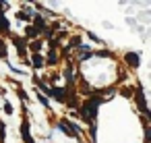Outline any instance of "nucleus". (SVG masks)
<instances>
[{
  "label": "nucleus",
  "mask_w": 151,
  "mask_h": 143,
  "mask_svg": "<svg viewBox=\"0 0 151 143\" xmlns=\"http://www.w3.org/2000/svg\"><path fill=\"white\" fill-rule=\"evenodd\" d=\"M101 102H104V100H101L99 95H89V100L79 108V110H81L79 114H81V118H83L87 124H93V122H95V118H97V108H99Z\"/></svg>",
  "instance_id": "1"
},
{
  "label": "nucleus",
  "mask_w": 151,
  "mask_h": 143,
  "mask_svg": "<svg viewBox=\"0 0 151 143\" xmlns=\"http://www.w3.org/2000/svg\"><path fill=\"white\" fill-rule=\"evenodd\" d=\"M58 129H60L66 137H75V139H79L81 133H83L81 126H77L75 122H68V120H60V122H58Z\"/></svg>",
  "instance_id": "2"
},
{
  "label": "nucleus",
  "mask_w": 151,
  "mask_h": 143,
  "mask_svg": "<svg viewBox=\"0 0 151 143\" xmlns=\"http://www.w3.org/2000/svg\"><path fill=\"white\" fill-rule=\"evenodd\" d=\"M77 77H81V75H79V73H75V64H73V62H68V64H66V69H64L66 87H75V83H77Z\"/></svg>",
  "instance_id": "3"
},
{
  "label": "nucleus",
  "mask_w": 151,
  "mask_h": 143,
  "mask_svg": "<svg viewBox=\"0 0 151 143\" xmlns=\"http://www.w3.org/2000/svg\"><path fill=\"white\" fill-rule=\"evenodd\" d=\"M134 98H137V106H139L141 114H143L145 118H149V110H147V104H145V93H143V87H141V85L137 87V93H134Z\"/></svg>",
  "instance_id": "4"
},
{
  "label": "nucleus",
  "mask_w": 151,
  "mask_h": 143,
  "mask_svg": "<svg viewBox=\"0 0 151 143\" xmlns=\"http://www.w3.org/2000/svg\"><path fill=\"white\" fill-rule=\"evenodd\" d=\"M124 62H126V66H130V69H139V64H141L139 52H128V54H124Z\"/></svg>",
  "instance_id": "5"
},
{
  "label": "nucleus",
  "mask_w": 151,
  "mask_h": 143,
  "mask_svg": "<svg viewBox=\"0 0 151 143\" xmlns=\"http://www.w3.org/2000/svg\"><path fill=\"white\" fill-rule=\"evenodd\" d=\"M13 44L19 52V56H25L27 54V40L25 38H19V35H13Z\"/></svg>",
  "instance_id": "6"
},
{
  "label": "nucleus",
  "mask_w": 151,
  "mask_h": 143,
  "mask_svg": "<svg viewBox=\"0 0 151 143\" xmlns=\"http://www.w3.org/2000/svg\"><path fill=\"white\" fill-rule=\"evenodd\" d=\"M50 98H54L56 102H64V100H66V87H56V85H52V87H50Z\"/></svg>",
  "instance_id": "7"
},
{
  "label": "nucleus",
  "mask_w": 151,
  "mask_h": 143,
  "mask_svg": "<svg viewBox=\"0 0 151 143\" xmlns=\"http://www.w3.org/2000/svg\"><path fill=\"white\" fill-rule=\"evenodd\" d=\"M21 135H23V141H25V143H35V141L31 139V133H29V120H27V118H23V122H21Z\"/></svg>",
  "instance_id": "8"
},
{
  "label": "nucleus",
  "mask_w": 151,
  "mask_h": 143,
  "mask_svg": "<svg viewBox=\"0 0 151 143\" xmlns=\"http://www.w3.org/2000/svg\"><path fill=\"white\" fill-rule=\"evenodd\" d=\"M58 62H60V54H58V50H50L48 56L44 58V64H50V66H52V64H58Z\"/></svg>",
  "instance_id": "9"
},
{
  "label": "nucleus",
  "mask_w": 151,
  "mask_h": 143,
  "mask_svg": "<svg viewBox=\"0 0 151 143\" xmlns=\"http://www.w3.org/2000/svg\"><path fill=\"white\" fill-rule=\"evenodd\" d=\"M33 85L42 89V95H48V98H50V85H48L46 81H42L40 77H33Z\"/></svg>",
  "instance_id": "10"
},
{
  "label": "nucleus",
  "mask_w": 151,
  "mask_h": 143,
  "mask_svg": "<svg viewBox=\"0 0 151 143\" xmlns=\"http://www.w3.org/2000/svg\"><path fill=\"white\" fill-rule=\"evenodd\" d=\"M25 40H31V42H33V40H40V31H37L33 25H29V27L25 29Z\"/></svg>",
  "instance_id": "11"
},
{
  "label": "nucleus",
  "mask_w": 151,
  "mask_h": 143,
  "mask_svg": "<svg viewBox=\"0 0 151 143\" xmlns=\"http://www.w3.org/2000/svg\"><path fill=\"white\" fill-rule=\"evenodd\" d=\"M0 31L2 33H11V23L4 15H0Z\"/></svg>",
  "instance_id": "12"
},
{
  "label": "nucleus",
  "mask_w": 151,
  "mask_h": 143,
  "mask_svg": "<svg viewBox=\"0 0 151 143\" xmlns=\"http://www.w3.org/2000/svg\"><path fill=\"white\" fill-rule=\"evenodd\" d=\"M31 64H33V69H42L44 66V56L42 54H33L31 56Z\"/></svg>",
  "instance_id": "13"
},
{
  "label": "nucleus",
  "mask_w": 151,
  "mask_h": 143,
  "mask_svg": "<svg viewBox=\"0 0 151 143\" xmlns=\"http://www.w3.org/2000/svg\"><path fill=\"white\" fill-rule=\"evenodd\" d=\"M42 44H44L42 40H33V42H31V44H27V46L31 48V52H33V54H40V50H42Z\"/></svg>",
  "instance_id": "14"
},
{
  "label": "nucleus",
  "mask_w": 151,
  "mask_h": 143,
  "mask_svg": "<svg viewBox=\"0 0 151 143\" xmlns=\"http://www.w3.org/2000/svg\"><path fill=\"white\" fill-rule=\"evenodd\" d=\"M0 58H2V60H6V58H9V52H6V42H4L2 38H0Z\"/></svg>",
  "instance_id": "15"
},
{
  "label": "nucleus",
  "mask_w": 151,
  "mask_h": 143,
  "mask_svg": "<svg viewBox=\"0 0 151 143\" xmlns=\"http://www.w3.org/2000/svg\"><path fill=\"white\" fill-rule=\"evenodd\" d=\"M4 137H6V122L0 120V143H4Z\"/></svg>",
  "instance_id": "16"
},
{
  "label": "nucleus",
  "mask_w": 151,
  "mask_h": 143,
  "mask_svg": "<svg viewBox=\"0 0 151 143\" xmlns=\"http://www.w3.org/2000/svg\"><path fill=\"white\" fill-rule=\"evenodd\" d=\"M31 17H33L31 13H17V19L19 21H31Z\"/></svg>",
  "instance_id": "17"
},
{
  "label": "nucleus",
  "mask_w": 151,
  "mask_h": 143,
  "mask_svg": "<svg viewBox=\"0 0 151 143\" xmlns=\"http://www.w3.org/2000/svg\"><path fill=\"white\" fill-rule=\"evenodd\" d=\"M95 56H101V58H112L114 54H112V52H108V50H99V52H95Z\"/></svg>",
  "instance_id": "18"
},
{
  "label": "nucleus",
  "mask_w": 151,
  "mask_h": 143,
  "mask_svg": "<svg viewBox=\"0 0 151 143\" xmlns=\"http://www.w3.org/2000/svg\"><path fill=\"white\" fill-rule=\"evenodd\" d=\"M89 135H91V139L95 141V135H97V126H95V122H93V124H89Z\"/></svg>",
  "instance_id": "19"
},
{
  "label": "nucleus",
  "mask_w": 151,
  "mask_h": 143,
  "mask_svg": "<svg viewBox=\"0 0 151 143\" xmlns=\"http://www.w3.org/2000/svg\"><path fill=\"white\" fill-rule=\"evenodd\" d=\"M37 100H40V102H42V104H44L46 108H50V102H48V98H46V95H42V93H37Z\"/></svg>",
  "instance_id": "20"
},
{
  "label": "nucleus",
  "mask_w": 151,
  "mask_h": 143,
  "mask_svg": "<svg viewBox=\"0 0 151 143\" xmlns=\"http://www.w3.org/2000/svg\"><path fill=\"white\" fill-rule=\"evenodd\" d=\"M151 141V129H149V124H145V143H149Z\"/></svg>",
  "instance_id": "21"
},
{
  "label": "nucleus",
  "mask_w": 151,
  "mask_h": 143,
  "mask_svg": "<svg viewBox=\"0 0 151 143\" xmlns=\"http://www.w3.org/2000/svg\"><path fill=\"white\" fill-rule=\"evenodd\" d=\"M87 38H89V40H93V42H97V44H104V42H101V40H99V38H97L95 33H91V31L87 33Z\"/></svg>",
  "instance_id": "22"
},
{
  "label": "nucleus",
  "mask_w": 151,
  "mask_h": 143,
  "mask_svg": "<svg viewBox=\"0 0 151 143\" xmlns=\"http://www.w3.org/2000/svg\"><path fill=\"white\" fill-rule=\"evenodd\" d=\"M4 112H6V114H13V112H15V110H13V106H11L9 102H4Z\"/></svg>",
  "instance_id": "23"
},
{
  "label": "nucleus",
  "mask_w": 151,
  "mask_h": 143,
  "mask_svg": "<svg viewBox=\"0 0 151 143\" xmlns=\"http://www.w3.org/2000/svg\"><path fill=\"white\" fill-rule=\"evenodd\" d=\"M19 98H21V100H23V102H27V93H25V91H23V89H21V87H19Z\"/></svg>",
  "instance_id": "24"
}]
</instances>
